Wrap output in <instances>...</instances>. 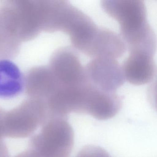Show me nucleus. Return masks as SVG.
I'll list each match as a JSON object with an SVG mask.
<instances>
[{"mask_svg":"<svg viewBox=\"0 0 157 157\" xmlns=\"http://www.w3.org/2000/svg\"><path fill=\"white\" fill-rule=\"evenodd\" d=\"M42 126L30 140L29 149L36 157H70L74 134L67 118L48 116Z\"/></svg>","mask_w":157,"mask_h":157,"instance_id":"nucleus-1","label":"nucleus"},{"mask_svg":"<svg viewBox=\"0 0 157 157\" xmlns=\"http://www.w3.org/2000/svg\"><path fill=\"white\" fill-rule=\"evenodd\" d=\"M48 117L44 101L29 98L15 108L5 111L2 120L3 137H28Z\"/></svg>","mask_w":157,"mask_h":157,"instance_id":"nucleus-2","label":"nucleus"},{"mask_svg":"<svg viewBox=\"0 0 157 157\" xmlns=\"http://www.w3.org/2000/svg\"><path fill=\"white\" fill-rule=\"evenodd\" d=\"M48 67L60 86L75 87L89 82L84 67L72 48H61L54 52Z\"/></svg>","mask_w":157,"mask_h":157,"instance_id":"nucleus-3","label":"nucleus"},{"mask_svg":"<svg viewBox=\"0 0 157 157\" xmlns=\"http://www.w3.org/2000/svg\"><path fill=\"white\" fill-rule=\"evenodd\" d=\"M102 8L119 24L120 33L136 30L148 22L146 5L142 1H103Z\"/></svg>","mask_w":157,"mask_h":157,"instance_id":"nucleus-4","label":"nucleus"},{"mask_svg":"<svg viewBox=\"0 0 157 157\" xmlns=\"http://www.w3.org/2000/svg\"><path fill=\"white\" fill-rule=\"evenodd\" d=\"M84 70L88 82L105 91L116 92L125 81L122 66L116 59L94 58Z\"/></svg>","mask_w":157,"mask_h":157,"instance_id":"nucleus-5","label":"nucleus"},{"mask_svg":"<svg viewBox=\"0 0 157 157\" xmlns=\"http://www.w3.org/2000/svg\"><path fill=\"white\" fill-rule=\"evenodd\" d=\"M153 57L142 52H129L122 66L125 81L135 85H143L152 81L156 73Z\"/></svg>","mask_w":157,"mask_h":157,"instance_id":"nucleus-6","label":"nucleus"},{"mask_svg":"<svg viewBox=\"0 0 157 157\" xmlns=\"http://www.w3.org/2000/svg\"><path fill=\"white\" fill-rule=\"evenodd\" d=\"M17 18L21 41L36 37L42 32L38 1H11Z\"/></svg>","mask_w":157,"mask_h":157,"instance_id":"nucleus-7","label":"nucleus"},{"mask_svg":"<svg viewBox=\"0 0 157 157\" xmlns=\"http://www.w3.org/2000/svg\"><path fill=\"white\" fill-rule=\"evenodd\" d=\"M25 91L29 98L45 101L59 86L48 67H35L25 76Z\"/></svg>","mask_w":157,"mask_h":157,"instance_id":"nucleus-8","label":"nucleus"},{"mask_svg":"<svg viewBox=\"0 0 157 157\" xmlns=\"http://www.w3.org/2000/svg\"><path fill=\"white\" fill-rule=\"evenodd\" d=\"M126 51V45L120 36L108 29L99 28L87 56L116 59Z\"/></svg>","mask_w":157,"mask_h":157,"instance_id":"nucleus-9","label":"nucleus"},{"mask_svg":"<svg viewBox=\"0 0 157 157\" xmlns=\"http://www.w3.org/2000/svg\"><path fill=\"white\" fill-rule=\"evenodd\" d=\"M25 89V76L18 66L10 59H0V98H14Z\"/></svg>","mask_w":157,"mask_h":157,"instance_id":"nucleus-10","label":"nucleus"},{"mask_svg":"<svg viewBox=\"0 0 157 157\" xmlns=\"http://www.w3.org/2000/svg\"><path fill=\"white\" fill-rule=\"evenodd\" d=\"M21 43L6 14L0 8V59L14 57L20 51Z\"/></svg>","mask_w":157,"mask_h":157,"instance_id":"nucleus-11","label":"nucleus"},{"mask_svg":"<svg viewBox=\"0 0 157 157\" xmlns=\"http://www.w3.org/2000/svg\"><path fill=\"white\" fill-rule=\"evenodd\" d=\"M75 157H111L105 150L98 146L84 147Z\"/></svg>","mask_w":157,"mask_h":157,"instance_id":"nucleus-12","label":"nucleus"},{"mask_svg":"<svg viewBox=\"0 0 157 157\" xmlns=\"http://www.w3.org/2000/svg\"><path fill=\"white\" fill-rule=\"evenodd\" d=\"M14 157H36L34 153L31 150L29 149L27 151H23L21 153H19Z\"/></svg>","mask_w":157,"mask_h":157,"instance_id":"nucleus-13","label":"nucleus"}]
</instances>
